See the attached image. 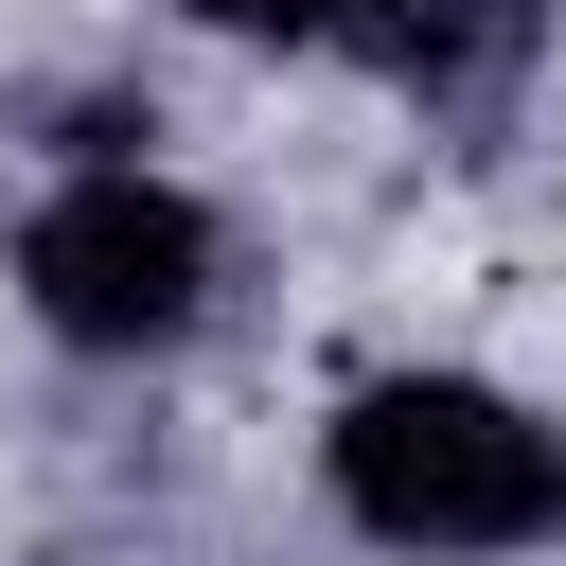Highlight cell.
Segmentation results:
<instances>
[{
	"mask_svg": "<svg viewBox=\"0 0 566 566\" xmlns=\"http://www.w3.org/2000/svg\"><path fill=\"white\" fill-rule=\"evenodd\" d=\"M177 18H195V35H336L354 0H177Z\"/></svg>",
	"mask_w": 566,
	"mask_h": 566,
	"instance_id": "cell-4",
	"label": "cell"
},
{
	"mask_svg": "<svg viewBox=\"0 0 566 566\" xmlns=\"http://www.w3.org/2000/svg\"><path fill=\"white\" fill-rule=\"evenodd\" d=\"M548 18L566 0H354L336 53L371 88H407L424 124H513V88L548 71Z\"/></svg>",
	"mask_w": 566,
	"mask_h": 566,
	"instance_id": "cell-3",
	"label": "cell"
},
{
	"mask_svg": "<svg viewBox=\"0 0 566 566\" xmlns=\"http://www.w3.org/2000/svg\"><path fill=\"white\" fill-rule=\"evenodd\" d=\"M318 460H336V513L371 548H424V566H513L566 531V442L478 371H371Z\"/></svg>",
	"mask_w": 566,
	"mask_h": 566,
	"instance_id": "cell-1",
	"label": "cell"
},
{
	"mask_svg": "<svg viewBox=\"0 0 566 566\" xmlns=\"http://www.w3.org/2000/svg\"><path fill=\"white\" fill-rule=\"evenodd\" d=\"M18 301L71 336V354H177L212 318V212L142 159H88L18 212Z\"/></svg>",
	"mask_w": 566,
	"mask_h": 566,
	"instance_id": "cell-2",
	"label": "cell"
}]
</instances>
